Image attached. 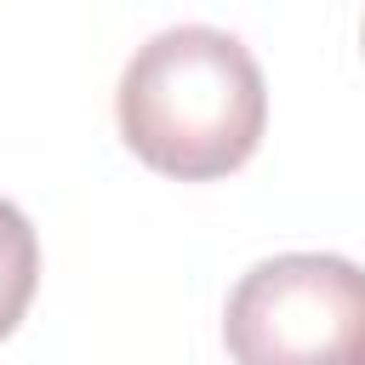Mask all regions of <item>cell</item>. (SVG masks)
I'll use <instances>...</instances> for the list:
<instances>
[{"mask_svg":"<svg viewBox=\"0 0 365 365\" xmlns=\"http://www.w3.org/2000/svg\"><path fill=\"white\" fill-rule=\"evenodd\" d=\"M114 120L148 171L211 182L257 154L268 125V86L240 34L177 23L131 51L114 91Z\"/></svg>","mask_w":365,"mask_h":365,"instance_id":"cell-1","label":"cell"},{"mask_svg":"<svg viewBox=\"0 0 365 365\" xmlns=\"http://www.w3.org/2000/svg\"><path fill=\"white\" fill-rule=\"evenodd\" d=\"M222 348L245 365H365V268L331 251H285L240 274Z\"/></svg>","mask_w":365,"mask_h":365,"instance_id":"cell-2","label":"cell"},{"mask_svg":"<svg viewBox=\"0 0 365 365\" xmlns=\"http://www.w3.org/2000/svg\"><path fill=\"white\" fill-rule=\"evenodd\" d=\"M34 285H40V240H34L29 217L11 200H0V342L29 314Z\"/></svg>","mask_w":365,"mask_h":365,"instance_id":"cell-3","label":"cell"},{"mask_svg":"<svg viewBox=\"0 0 365 365\" xmlns=\"http://www.w3.org/2000/svg\"><path fill=\"white\" fill-rule=\"evenodd\" d=\"M359 46H365V29H359Z\"/></svg>","mask_w":365,"mask_h":365,"instance_id":"cell-4","label":"cell"}]
</instances>
